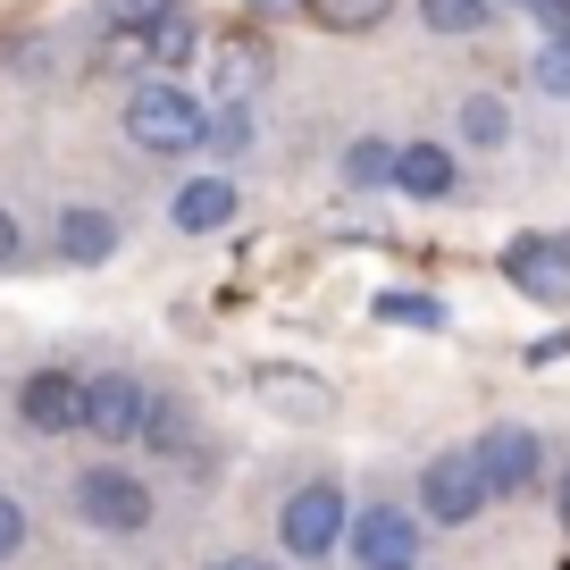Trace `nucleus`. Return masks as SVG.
Here are the masks:
<instances>
[{"label":"nucleus","instance_id":"nucleus-1","mask_svg":"<svg viewBox=\"0 0 570 570\" xmlns=\"http://www.w3.org/2000/svg\"><path fill=\"white\" fill-rule=\"evenodd\" d=\"M126 135L142 142V151H202L210 142V109H202V92H185L177 76H160V85L126 92Z\"/></svg>","mask_w":570,"mask_h":570},{"label":"nucleus","instance_id":"nucleus-2","mask_svg":"<svg viewBox=\"0 0 570 570\" xmlns=\"http://www.w3.org/2000/svg\"><path fill=\"white\" fill-rule=\"evenodd\" d=\"M277 537H285V553H294V562H327V553L344 546V487L311 479L303 495H285Z\"/></svg>","mask_w":570,"mask_h":570},{"label":"nucleus","instance_id":"nucleus-3","mask_svg":"<svg viewBox=\"0 0 570 570\" xmlns=\"http://www.w3.org/2000/svg\"><path fill=\"white\" fill-rule=\"evenodd\" d=\"M76 512L92 520V529H109V537H135L142 520H151V487L135 479V470H85L76 479Z\"/></svg>","mask_w":570,"mask_h":570},{"label":"nucleus","instance_id":"nucleus-4","mask_svg":"<svg viewBox=\"0 0 570 570\" xmlns=\"http://www.w3.org/2000/svg\"><path fill=\"white\" fill-rule=\"evenodd\" d=\"M18 420L35 436H85V377L76 370H35L18 386Z\"/></svg>","mask_w":570,"mask_h":570},{"label":"nucleus","instance_id":"nucleus-5","mask_svg":"<svg viewBox=\"0 0 570 570\" xmlns=\"http://www.w3.org/2000/svg\"><path fill=\"white\" fill-rule=\"evenodd\" d=\"M344 546H353L361 570H411L420 562V529H411V512H394V503H370L361 520H344Z\"/></svg>","mask_w":570,"mask_h":570},{"label":"nucleus","instance_id":"nucleus-6","mask_svg":"<svg viewBox=\"0 0 570 570\" xmlns=\"http://www.w3.org/2000/svg\"><path fill=\"white\" fill-rule=\"evenodd\" d=\"M470 470H479L487 495H520L537 479V428H487L470 445Z\"/></svg>","mask_w":570,"mask_h":570},{"label":"nucleus","instance_id":"nucleus-7","mask_svg":"<svg viewBox=\"0 0 570 570\" xmlns=\"http://www.w3.org/2000/svg\"><path fill=\"white\" fill-rule=\"evenodd\" d=\"M487 487L479 470H470V453H436V462L420 470V512L428 520H445V529H462V520H479Z\"/></svg>","mask_w":570,"mask_h":570},{"label":"nucleus","instance_id":"nucleus-8","mask_svg":"<svg viewBox=\"0 0 570 570\" xmlns=\"http://www.w3.org/2000/svg\"><path fill=\"white\" fill-rule=\"evenodd\" d=\"M142 403H151V394H142L126 370L85 377V436H101V445H126V436L142 428Z\"/></svg>","mask_w":570,"mask_h":570},{"label":"nucleus","instance_id":"nucleus-9","mask_svg":"<svg viewBox=\"0 0 570 570\" xmlns=\"http://www.w3.org/2000/svg\"><path fill=\"white\" fill-rule=\"evenodd\" d=\"M503 277H512L529 303H570V252L546 244V235H520V244H503Z\"/></svg>","mask_w":570,"mask_h":570},{"label":"nucleus","instance_id":"nucleus-10","mask_svg":"<svg viewBox=\"0 0 570 570\" xmlns=\"http://www.w3.org/2000/svg\"><path fill=\"white\" fill-rule=\"evenodd\" d=\"M252 394H261L268 411H285V420H327V403H336L320 377L285 370V361H261V370H252Z\"/></svg>","mask_w":570,"mask_h":570},{"label":"nucleus","instance_id":"nucleus-11","mask_svg":"<svg viewBox=\"0 0 570 570\" xmlns=\"http://www.w3.org/2000/svg\"><path fill=\"white\" fill-rule=\"evenodd\" d=\"M394 185H403L411 202H445L453 194V151L445 142H403V151H394Z\"/></svg>","mask_w":570,"mask_h":570},{"label":"nucleus","instance_id":"nucleus-12","mask_svg":"<svg viewBox=\"0 0 570 570\" xmlns=\"http://www.w3.org/2000/svg\"><path fill=\"white\" fill-rule=\"evenodd\" d=\"M168 218H177L185 235H218V227L235 218V185H227V177H194V185H177Z\"/></svg>","mask_w":570,"mask_h":570},{"label":"nucleus","instance_id":"nucleus-13","mask_svg":"<svg viewBox=\"0 0 570 570\" xmlns=\"http://www.w3.org/2000/svg\"><path fill=\"white\" fill-rule=\"evenodd\" d=\"M59 252H68L76 268L109 261V252H118V218H109V210H85V202H76V210H59Z\"/></svg>","mask_w":570,"mask_h":570},{"label":"nucleus","instance_id":"nucleus-14","mask_svg":"<svg viewBox=\"0 0 570 570\" xmlns=\"http://www.w3.org/2000/svg\"><path fill=\"white\" fill-rule=\"evenodd\" d=\"M503 0H420L428 35H479V26H495Z\"/></svg>","mask_w":570,"mask_h":570},{"label":"nucleus","instance_id":"nucleus-15","mask_svg":"<svg viewBox=\"0 0 570 570\" xmlns=\"http://www.w3.org/2000/svg\"><path fill=\"white\" fill-rule=\"evenodd\" d=\"M194 18H185V9H168V18L160 26H142V51H151V59H160V68H185V59H194Z\"/></svg>","mask_w":570,"mask_h":570},{"label":"nucleus","instance_id":"nucleus-16","mask_svg":"<svg viewBox=\"0 0 570 570\" xmlns=\"http://www.w3.org/2000/svg\"><path fill=\"white\" fill-rule=\"evenodd\" d=\"M303 9L327 26V35H370V26L394 9V0H303Z\"/></svg>","mask_w":570,"mask_h":570},{"label":"nucleus","instance_id":"nucleus-17","mask_svg":"<svg viewBox=\"0 0 570 570\" xmlns=\"http://www.w3.org/2000/svg\"><path fill=\"white\" fill-rule=\"evenodd\" d=\"M344 185H394V142L361 135L353 151H344Z\"/></svg>","mask_w":570,"mask_h":570},{"label":"nucleus","instance_id":"nucleus-18","mask_svg":"<svg viewBox=\"0 0 570 570\" xmlns=\"http://www.w3.org/2000/svg\"><path fill=\"white\" fill-rule=\"evenodd\" d=\"M462 135L479 142V151L512 135V118H503V101H495V92H470V101H462Z\"/></svg>","mask_w":570,"mask_h":570},{"label":"nucleus","instance_id":"nucleus-19","mask_svg":"<svg viewBox=\"0 0 570 570\" xmlns=\"http://www.w3.org/2000/svg\"><path fill=\"white\" fill-rule=\"evenodd\" d=\"M377 320H394V327H445V303H428V294H377Z\"/></svg>","mask_w":570,"mask_h":570},{"label":"nucleus","instance_id":"nucleus-20","mask_svg":"<svg viewBox=\"0 0 570 570\" xmlns=\"http://www.w3.org/2000/svg\"><path fill=\"white\" fill-rule=\"evenodd\" d=\"M244 85H261V51H252V42H227V51H218V92L244 101Z\"/></svg>","mask_w":570,"mask_h":570},{"label":"nucleus","instance_id":"nucleus-21","mask_svg":"<svg viewBox=\"0 0 570 570\" xmlns=\"http://www.w3.org/2000/svg\"><path fill=\"white\" fill-rule=\"evenodd\" d=\"M177 0H101V26H118V35H142V26H160Z\"/></svg>","mask_w":570,"mask_h":570},{"label":"nucleus","instance_id":"nucleus-22","mask_svg":"<svg viewBox=\"0 0 570 570\" xmlns=\"http://www.w3.org/2000/svg\"><path fill=\"white\" fill-rule=\"evenodd\" d=\"M151 453H177L185 445V420H177V403H142V428H135Z\"/></svg>","mask_w":570,"mask_h":570},{"label":"nucleus","instance_id":"nucleus-23","mask_svg":"<svg viewBox=\"0 0 570 570\" xmlns=\"http://www.w3.org/2000/svg\"><path fill=\"white\" fill-rule=\"evenodd\" d=\"M537 85H546L553 101H570V42L546 35V51H537Z\"/></svg>","mask_w":570,"mask_h":570},{"label":"nucleus","instance_id":"nucleus-24","mask_svg":"<svg viewBox=\"0 0 570 570\" xmlns=\"http://www.w3.org/2000/svg\"><path fill=\"white\" fill-rule=\"evenodd\" d=\"M210 142H218V151H244V142H252V118H244V101H227V109L210 118Z\"/></svg>","mask_w":570,"mask_h":570},{"label":"nucleus","instance_id":"nucleus-25","mask_svg":"<svg viewBox=\"0 0 570 570\" xmlns=\"http://www.w3.org/2000/svg\"><path fill=\"white\" fill-rule=\"evenodd\" d=\"M537 26H553V42H570V0H520Z\"/></svg>","mask_w":570,"mask_h":570},{"label":"nucleus","instance_id":"nucleus-26","mask_svg":"<svg viewBox=\"0 0 570 570\" xmlns=\"http://www.w3.org/2000/svg\"><path fill=\"white\" fill-rule=\"evenodd\" d=\"M26 546V512H18V503H9V495H0V562H9V553H18Z\"/></svg>","mask_w":570,"mask_h":570},{"label":"nucleus","instance_id":"nucleus-27","mask_svg":"<svg viewBox=\"0 0 570 570\" xmlns=\"http://www.w3.org/2000/svg\"><path fill=\"white\" fill-rule=\"evenodd\" d=\"M18 261H26V235H18V218L0 210V268H18Z\"/></svg>","mask_w":570,"mask_h":570},{"label":"nucleus","instance_id":"nucleus-28","mask_svg":"<svg viewBox=\"0 0 570 570\" xmlns=\"http://www.w3.org/2000/svg\"><path fill=\"white\" fill-rule=\"evenodd\" d=\"M252 18H294V9H303V0H244Z\"/></svg>","mask_w":570,"mask_h":570},{"label":"nucleus","instance_id":"nucleus-29","mask_svg":"<svg viewBox=\"0 0 570 570\" xmlns=\"http://www.w3.org/2000/svg\"><path fill=\"white\" fill-rule=\"evenodd\" d=\"M210 570H277V562H252V553H227V562H210Z\"/></svg>","mask_w":570,"mask_h":570},{"label":"nucleus","instance_id":"nucleus-30","mask_svg":"<svg viewBox=\"0 0 570 570\" xmlns=\"http://www.w3.org/2000/svg\"><path fill=\"white\" fill-rule=\"evenodd\" d=\"M562 529H570V479H562Z\"/></svg>","mask_w":570,"mask_h":570},{"label":"nucleus","instance_id":"nucleus-31","mask_svg":"<svg viewBox=\"0 0 570 570\" xmlns=\"http://www.w3.org/2000/svg\"><path fill=\"white\" fill-rule=\"evenodd\" d=\"M562 252H570V244H562Z\"/></svg>","mask_w":570,"mask_h":570}]
</instances>
